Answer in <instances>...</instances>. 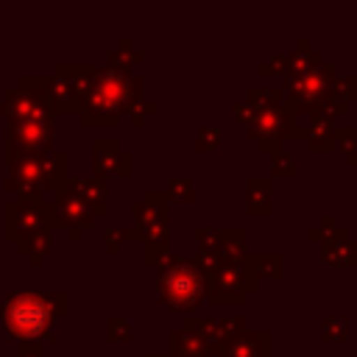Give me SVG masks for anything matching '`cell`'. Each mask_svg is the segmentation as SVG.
<instances>
[{"mask_svg": "<svg viewBox=\"0 0 357 357\" xmlns=\"http://www.w3.org/2000/svg\"><path fill=\"white\" fill-rule=\"evenodd\" d=\"M53 120H11L8 123V145H14V153H42L53 142Z\"/></svg>", "mask_w": 357, "mask_h": 357, "instance_id": "10", "label": "cell"}, {"mask_svg": "<svg viewBox=\"0 0 357 357\" xmlns=\"http://www.w3.org/2000/svg\"><path fill=\"white\" fill-rule=\"evenodd\" d=\"M251 117H254V106H251L248 100H240V103H234V120H237V123L248 126V123H251Z\"/></svg>", "mask_w": 357, "mask_h": 357, "instance_id": "30", "label": "cell"}, {"mask_svg": "<svg viewBox=\"0 0 357 357\" xmlns=\"http://www.w3.org/2000/svg\"><path fill=\"white\" fill-rule=\"evenodd\" d=\"M254 257H234L206 271V296L218 304H240L257 284Z\"/></svg>", "mask_w": 357, "mask_h": 357, "instance_id": "6", "label": "cell"}, {"mask_svg": "<svg viewBox=\"0 0 357 357\" xmlns=\"http://www.w3.org/2000/svg\"><path fill=\"white\" fill-rule=\"evenodd\" d=\"M335 98H340V100H351L354 95H357V75H349V78H340V81H335L332 84V89H329Z\"/></svg>", "mask_w": 357, "mask_h": 357, "instance_id": "28", "label": "cell"}, {"mask_svg": "<svg viewBox=\"0 0 357 357\" xmlns=\"http://www.w3.org/2000/svg\"><path fill=\"white\" fill-rule=\"evenodd\" d=\"M142 81L123 67L98 70L92 86L81 103V123L84 126H114L120 112H128L139 98Z\"/></svg>", "mask_w": 357, "mask_h": 357, "instance_id": "1", "label": "cell"}, {"mask_svg": "<svg viewBox=\"0 0 357 357\" xmlns=\"http://www.w3.org/2000/svg\"><path fill=\"white\" fill-rule=\"evenodd\" d=\"M167 195L173 201H192V181L187 176H176L167 187Z\"/></svg>", "mask_w": 357, "mask_h": 357, "instance_id": "26", "label": "cell"}, {"mask_svg": "<svg viewBox=\"0 0 357 357\" xmlns=\"http://www.w3.org/2000/svg\"><path fill=\"white\" fill-rule=\"evenodd\" d=\"M220 357H271V332H248L243 329L223 351Z\"/></svg>", "mask_w": 357, "mask_h": 357, "instance_id": "15", "label": "cell"}, {"mask_svg": "<svg viewBox=\"0 0 357 357\" xmlns=\"http://www.w3.org/2000/svg\"><path fill=\"white\" fill-rule=\"evenodd\" d=\"M254 265H257V276H268V279L282 276V254H257Z\"/></svg>", "mask_w": 357, "mask_h": 357, "instance_id": "24", "label": "cell"}, {"mask_svg": "<svg viewBox=\"0 0 357 357\" xmlns=\"http://www.w3.org/2000/svg\"><path fill=\"white\" fill-rule=\"evenodd\" d=\"M53 223V204H25V201H14L6 206V237L8 240H22L33 231L50 229Z\"/></svg>", "mask_w": 357, "mask_h": 357, "instance_id": "9", "label": "cell"}, {"mask_svg": "<svg viewBox=\"0 0 357 357\" xmlns=\"http://www.w3.org/2000/svg\"><path fill=\"white\" fill-rule=\"evenodd\" d=\"M248 103L254 109H268V106H279L284 103V92L276 86H251L248 89Z\"/></svg>", "mask_w": 357, "mask_h": 357, "instance_id": "21", "label": "cell"}, {"mask_svg": "<svg viewBox=\"0 0 357 357\" xmlns=\"http://www.w3.org/2000/svg\"><path fill=\"white\" fill-rule=\"evenodd\" d=\"M332 84H335V70H332V64L318 61V64L310 67L307 73L287 78V100H284V109H287L290 114H296L298 109H304V112L318 109L321 100L329 95Z\"/></svg>", "mask_w": 357, "mask_h": 357, "instance_id": "7", "label": "cell"}, {"mask_svg": "<svg viewBox=\"0 0 357 357\" xmlns=\"http://www.w3.org/2000/svg\"><path fill=\"white\" fill-rule=\"evenodd\" d=\"M245 206L251 215H268L271 212V184L268 178H259V176H251L248 184H245Z\"/></svg>", "mask_w": 357, "mask_h": 357, "instance_id": "19", "label": "cell"}, {"mask_svg": "<svg viewBox=\"0 0 357 357\" xmlns=\"http://www.w3.org/2000/svg\"><path fill=\"white\" fill-rule=\"evenodd\" d=\"M70 192H75L78 198H84L98 215L106 212V184L100 176H89V178H78L70 184Z\"/></svg>", "mask_w": 357, "mask_h": 357, "instance_id": "18", "label": "cell"}, {"mask_svg": "<svg viewBox=\"0 0 357 357\" xmlns=\"http://www.w3.org/2000/svg\"><path fill=\"white\" fill-rule=\"evenodd\" d=\"M95 218H98V212L70 190L61 192L56 206H53V223L56 226H89Z\"/></svg>", "mask_w": 357, "mask_h": 357, "instance_id": "14", "label": "cell"}, {"mask_svg": "<svg viewBox=\"0 0 357 357\" xmlns=\"http://www.w3.org/2000/svg\"><path fill=\"white\" fill-rule=\"evenodd\" d=\"M245 128H248V137L257 139L262 151H273L276 153L282 139L293 134L296 114H290L284 109V103L268 106V109H254V117H251V123Z\"/></svg>", "mask_w": 357, "mask_h": 357, "instance_id": "8", "label": "cell"}, {"mask_svg": "<svg viewBox=\"0 0 357 357\" xmlns=\"http://www.w3.org/2000/svg\"><path fill=\"white\" fill-rule=\"evenodd\" d=\"M296 173V159L287 151H276L273 153V176H293Z\"/></svg>", "mask_w": 357, "mask_h": 357, "instance_id": "29", "label": "cell"}, {"mask_svg": "<svg viewBox=\"0 0 357 357\" xmlns=\"http://www.w3.org/2000/svg\"><path fill=\"white\" fill-rule=\"evenodd\" d=\"M170 354L173 357H209V349H206L201 335H195L192 329L181 326L170 337Z\"/></svg>", "mask_w": 357, "mask_h": 357, "instance_id": "17", "label": "cell"}, {"mask_svg": "<svg viewBox=\"0 0 357 357\" xmlns=\"http://www.w3.org/2000/svg\"><path fill=\"white\" fill-rule=\"evenodd\" d=\"M8 187L20 192L25 204H42L45 190H64L67 181V159L64 153H14L8 159Z\"/></svg>", "mask_w": 357, "mask_h": 357, "instance_id": "2", "label": "cell"}, {"mask_svg": "<svg viewBox=\"0 0 357 357\" xmlns=\"http://www.w3.org/2000/svg\"><path fill=\"white\" fill-rule=\"evenodd\" d=\"M131 237H134V229H109L106 231V243L112 251L117 248V240H131Z\"/></svg>", "mask_w": 357, "mask_h": 357, "instance_id": "31", "label": "cell"}, {"mask_svg": "<svg viewBox=\"0 0 357 357\" xmlns=\"http://www.w3.org/2000/svg\"><path fill=\"white\" fill-rule=\"evenodd\" d=\"M159 298L173 312H190L206 296V273L192 257H162L159 262Z\"/></svg>", "mask_w": 357, "mask_h": 357, "instance_id": "4", "label": "cell"}, {"mask_svg": "<svg viewBox=\"0 0 357 357\" xmlns=\"http://www.w3.org/2000/svg\"><path fill=\"white\" fill-rule=\"evenodd\" d=\"M17 357H45L42 343H36V340H22V343H20Z\"/></svg>", "mask_w": 357, "mask_h": 357, "instance_id": "32", "label": "cell"}, {"mask_svg": "<svg viewBox=\"0 0 357 357\" xmlns=\"http://www.w3.org/2000/svg\"><path fill=\"white\" fill-rule=\"evenodd\" d=\"M0 312H3V307H0Z\"/></svg>", "mask_w": 357, "mask_h": 357, "instance_id": "35", "label": "cell"}, {"mask_svg": "<svg viewBox=\"0 0 357 357\" xmlns=\"http://www.w3.org/2000/svg\"><path fill=\"white\" fill-rule=\"evenodd\" d=\"M184 329H192L195 335L204 337L209 351H223L243 329V318H187Z\"/></svg>", "mask_w": 357, "mask_h": 357, "instance_id": "11", "label": "cell"}, {"mask_svg": "<svg viewBox=\"0 0 357 357\" xmlns=\"http://www.w3.org/2000/svg\"><path fill=\"white\" fill-rule=\"evenodd\" d=\"M218 145H220V128H218V126H204V128L198 131V137H195V148L204 151V153H209V151H215Z\"/></svg>", "mask_w": 357, "mask_h": 357, "instance_id": "25", "label": "cell"}, {"mask_svg": "<svg viewBox=\"0 0 357 357\" xmlns=\"http://www.w3.org/2000/svg\"><path fill=\"white\" fill-rule=\"evenodd\" d=\"M321 335H324V340L343 343L349 337V321L343 315H329V318L321 321Z\"/></svg>", "mask_w": 357, "mask_h": 357, "instance_id": "23", "label": "cell"}, {"mask_svg": "<svg viewBox=\"0 0 357 357\" xmlns=\"http://www.w3.org/2000/svg\"><path fill=\"white\" fill-rule=\"evenodd\" d=\"M170 195L165 190H148L139 204H134V237L145 245V262L156 265L167 248L170 231H167V201Z\"/></svg>", "mask_w": 357, "mask_h": 357, "instance_id": "5", "label": "cell"}, {"mask_svg": "<svg viewBox=\"0 0 357 357\" xmlns=\"http://www.w3.org/2000/svg\"><path fill=\"white\" fill-rule=\"evenodd\" d=\"M106 335L109 340H131V324L126 318H109L106 321Z\"/></svg>", "mask_w": 357, "mask_h": 357, "instance_id": "27", "label": "cell"}, {"mask_svg": "<svg viewBox=\"0 0 357 357\" xmlns=\"http://www.w3.org/2000/svg\"><path fill=\"white\" fill-rule=\"evenodd\" d=\"M20 251L28 254V259L33 265H39L50 251V229H42V231H33V234L22 237L20 240Z\"/></svg>", "mask_w": 357, "mask_h": 357, "instance_id": "20", "label": "cell"}, {"mask_svg": "<svg viewBox=\"0 0 357 357\" xmlns=\"http://www.w3.org/2000/svg\"><path fill=\"white\" fill-rule=\"evenodd\" d=\"M67 312V296L64 293H20L8 296L3 307V321L11 337L20 340H36L50 329V321L56 315Z\"/></svg>", "mask_w": 357, "mask_h": 357, "instance_id": "3", "label": "cell"}, {"mask_svg": "<svg viewBox=\"0 0 357 357\" xmlns=\"http://www.w3.org/2000/svg\"><path fill=\"white\" fill-rule=\"evenodd\" d=\"M0 109H6L11 114V120H39V117H50V109L45 103L42 95L36 92H25V89H8L6 100H0Z\"/></svg>", "mask_w": 357, "mask_h": 357, "instance_id": "12", "label": "cell"}, {"mask_svg": "<svg viewBox=\"0 0 357 357\" xmlns=\"http://www.w3.org/2000/svg\"><path fill=\"white\" fill-rule=\"evenodd\" d=\"M349 162H354V165H357V151H354V156H351V159H349Z\"/></svg>", "mask_w": 357, "mask_h": 357, "instance_id": "33", "label": "cell"}, {"mask_svg": "<svg viewBox=\"0 0 357 357\" xmlns=\"http://www.w3.org/2000/svg\"><path fill=\"white\" fill-rule=\"evenodd\" d=\"M151 357H159V354H151Z\"/></svg>", "mask_w": 357, "mask_h": 357, "instance_id": "34", "label": "cell"}, {"mask_svg": "<svg viewBox=\"0 0 357 357\" xmlns=\"http://www.w3.org/2000/svg\"><path fill=\"white\" fill-rule=\"evenodd\" d=\"M321 254H324V259L332 262V265H357V243H351L343 229H332V231L324 237Z\"/></svg>", "mask_w": 357, "mask_h": 357, "instance_id": "16", "label": "cell"}, {"mask_svg": "<svg viewBox=\"0 0 357 357\" xmlns=\"http://www.w3.org/2000/svg\"><path fill=\"white\" fill-rule=\"evenodd\" d=\"M95 153V173L98 176H128L131 173V156L120 151L114 139H98L92 145Z\"/></svg>", "mask_w": 357, "mask_h": 357, "instance_id": "13", "label": "cell"}, {"mask_svg": "<svg viewBox=\"0 0 357 357\" xmlns=\"http://www.w3.org/2000/svg\"><path fill=\"white\" fill-rule=\"evenodd\" d=\"M332 148L346 151L351 159L357 151V126H332Z\"/></svg>", "mask_w": 357, "mask_h": 357, "instance_id": "22", "label": "cell"}]
</instances>
